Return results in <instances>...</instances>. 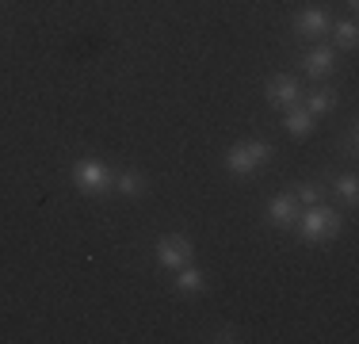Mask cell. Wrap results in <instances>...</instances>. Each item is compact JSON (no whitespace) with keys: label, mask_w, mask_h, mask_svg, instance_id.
<instances>
[{"label":"cell","mask_w":359,"mask_h":344,"mask_svg":"<svg viewBox=\"0 0 359 344\" xmlns=\"http://www.w3.org/2000/svg\"><path fill=\"white\" fill-rule=\"evenodd\" d=\"M271 145L264 142V138H256V142H241V145H233V150L226 153V165L229 172H237V176H252L260 165H268L271 161Z\"/></svg>","instance_id":"cell-1"},{"label":"cell","mask_w":359,"mask_h":344,"mask_svg":"<svg viewBox=\"0 0 359 344\" xmlns=\"http://www.w3.org/2000/svg\"><path fill=\"white\" fill-rule=\"evenodd\" d=\"M268 218L276 222V226H294L298 222V199L294 195H276V199L268 203Z\"/></svg>","instance_id":"cell-7"},{"label":"cell","mask_w":359,"mask_h":344,"mask_svg":"<svg viewBox=\"0 0 359 344\" xmlns=\"http://www.w3.org/2000/svg\"><path fill=\"white\" fill-rule=\"evenodd\" d=\"M332 107H337V92H329V88L310 92V103H306V111H310V115H325V111H332Z\"/></svg>","instance_id":"cell-10"},{"label":"cell","mask_w":359,"mask_h":344,"mask_svg":"<svg viewBox=\"0 0 359 344\" xmlns=\"http://www.w3.org/2000/svg\"><path fill=\"white\" fill-rule=\"evenodd\" d=\"M176 291H184V295H191V291H203V275L184 264V268H180V275H176Z\"/></svg>","instance_id":"cell-12"},{"label":"cell","mask_w":359,"mask_h":344,"mask_svg":"<svg viewBox=\"0 0 359 344\" xmlns=\"http://www.w3.org/2000/svg\"><path fill=\"white\" fill-rule=\"evenodd\" d=\"M332 62H337V46H313L310 54H306V73L310 77H329Z\"/></svg>","instance_id":"cell-8"},{"label":"cell","mask_w":359,"mask_h":344,"mask_svg":"<svg viewBox=\"0 0 359 344\" xmlns=\"http://www.w3.org/2000/svg\"><path fill=\"white\" fill-rule=\"evenodd\" d=\"M268 103L271 107H294L302 103V84L294 77H271L268 81Z\"/></svg>","instance_id":"cell-4"},{"label":"cell","mask_w":359,"mask_h":344,"mask_svg":"<svg viewBox=\"0 0 359 344\" xmlns=\"http://www.w3.org/2000/svg\"><path fill=\"white\" fill-rule=\"evenodd\" d=\"M355 184H359V180L352 176V172H344V176H337V192L344 195V203H348V206H355V195H359V187H355Z\"/></svg>","instance_id":"cell-14"},{"label":"cell","mask_w":359,"mask_h":344,"mask_svg":"<svg viewBox=\"0 0 359 344\" xmlns=\"http://www.w3.org/2000/svg\"><path fill=\"white\" fill-rule=\"evenodd\" d=\"M329 31L337 34V42H340L344 50H352V46H355V23H352V20H340L337 27H329Z\"/></svg>","instance_id":"cell-13"},{"label":"cell","mask_w":359,"mask_h":344,"mask_svg":"<svg viewBox=\"0 0 359 344\" xmlns=\"http://www.w3.org/2000/svg\"><path fill=\"white\" fill-rule=\"evenodd\" d=\"M157 260L165 264V268L180 272L187 260H191V241H187V237H161V245H157Z\"/></svg>","instance_id":"cell-5"},{"label":"cell","mask_w":359,"mask_h":344,"mask_svg":"<svg viewBox=\"0 0 359 344\" xmlns=\"http://www.w3.org/2000/svg\"><path fill=\"white\" fill-rule=\"evenodd\" d=\"M348 4H352V8H355V4H359V0H348Z\"/></svg>","instance_id":"cell-16"},{"label":"cell","mask_w":359,"mask_h":344,"mask_svg":"<svg viewBox=\"0 0 359 344\" xmlns=\"http://www.w3.org/2000/svg\"><path fill=\"white\" fill-rule=\"evenodd\" d=\"M111 184H115V192H123V195H142V187H145L138 172H118Z\"/></svg>","instance_id":"cell-11"},{"label":"cell","mask_w":359,"mask_h":344,"mask_svg":"<svg viewBox=\"0 0 359 344\" xmlns=\"http://www.w3.org/2000/svg\"><path fill=\"white\" fill-rule=\"evenodd\" d=\"M294 27H298V34H306V39H318V34L329 31V15H325L321 8H302V12L294 15Z\"/></svg>","instance_id":"cell-6"},{"label":"cell","mask_w":359,"mask_h":344,"mask_svg":"<svg viewBox=\"0 0 359 344\" xmlns=\"http://www.w3.org/2000/svg\"><path fill=\"white\" fill-rule=\"evenodd\" d=\"M283 126H287L290 138H306V134L313 131V115L302 107V103H294V107L287 111V123H283Z\"/></svg>","instance_id":"cell-9"},{"label":"cell","mask_w":359,"mask_h":344,"mask_svg":"<svg viewBox=\"0 0 359 344\" xmlns=\"http://www.w3.org/2000/svg\"><path fill=\"white\" fill-rule=\"evenodd\" d=\"M294 199H298V203H306V206H313V203H318V187L302 184V187H298V192H294Z\"/></svg>","instance_id":"cell-15"},{"label":"cell","mask_w":359,"mask_h":344,"mask_svg":"<svg viewBox=\"0 0 359 344\" xmlns=\"http://www.w3.org/2000/svg\"><path fill=\"white\" fill-rule=\"evenodd\" d=\"M340 230V214L329 211V206H306V211H298V234L306 241H325L329 234H337Z\"/></svg>","instance_id":"cell-2"},{"label":"cell","mask_w":359,"mask_h":344,"mask_svg":"<svg viewBox=\"0 0 359 344\" xmlns=\"http://www.w3.org/2000/svg\"><path fill=\"white\" fill-rule=\"evenodd\" d=\"M73 184L81 187L84 195H100V192H107V187H111V176H107V168L100 165V161L84 157V161H76V165H73Z\"/></svg>","instance_id":"cell-3"}]
</instances>
